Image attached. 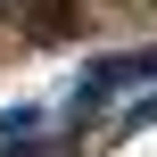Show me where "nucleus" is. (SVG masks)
Here are the masks:
<instances>
[{
    "instance_id": "nucleus-1",
    "label": "nucleus",
    "mask_w": 157,
    "mask_h": 157,
    "mask_svg": "<svg viewBox=\"0 0 157 157\" xmlns=\"http://www.w3.org/2000/svg\"><path fill=\"white\" fill-rule=\"evenodd\" d=\"M157 75V50H116V58H91L83 75H75V91H66V116H99V108H116L132 83H149Z\"/></svg>"
}]
</instances>
